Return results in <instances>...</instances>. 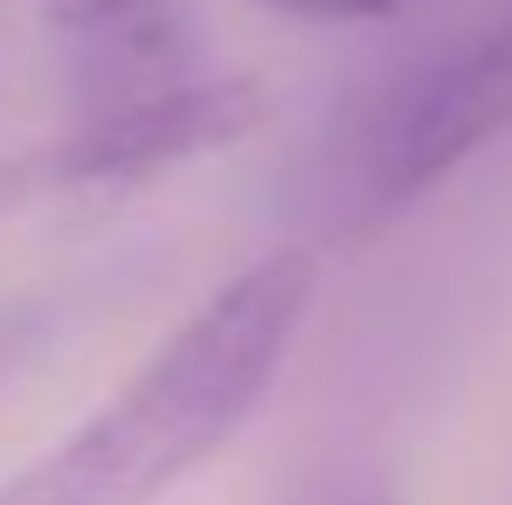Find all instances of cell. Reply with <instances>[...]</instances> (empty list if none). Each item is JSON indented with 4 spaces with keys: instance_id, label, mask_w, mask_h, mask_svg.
<instances>
[{
    "instance_id": "6",
    "label": "cell",
    "mask_w": 512,
    "mask_h": 505,
    "mask_svg": "<svg viewBox=\"0 0 512 505\" xmlns=\"http://www.w3.org/2000/svg\"><path fill=\"white\" fill-rule=\"evenodd\" d=\"M256 7L291 14V21H319V28H374V21L409 14L416 0H256Z\"/></svg>"
},
{
    "instance_id": "7",
    "label": "cell",
    "mask_w": 512,
    "mask_h": 505,
    "mask_svg": "<svg viewBox=\"0 0 512 505\" xmlns=\"http://www.w3.org/2000/svg\"><path fill=\"white\" fill-rule=\"evenodd\" d=\"M319 505H395L381 485H360V492H333V499H319Z\"/></svg>"
},
{
    "instance_id": "3",
    "label": "cell",
    "mask_w": 512,
    "mask_h": 505,
    "mask_svg": "<svg viewBox=\"0 0 512 505\" xmlns=\"http://www.w3.org/2000/svg\"><path fill=\"white\" fill-rule=\"evenodd\" d=\"M263 111H270V90L256 77H180L125 104H97L42 160V173L49 187H132L250 139Z\"/></svg>"
},
{
    "instance_id": "4",
    "label": "cell",
    "mask_w": 512,
    "mask_h": 505,
    "mask_svg": "<svg viewBox=\"0 0 512 505\" xmlns=\"http://www.w3.org/2000/svg\"><path fill=\"white\" fill-rule=\"evenodd\" d=\"M42 28L97 111L180 84L201 49V0H42Z\"/></svg>"
},
{
    "instance_id": "5",
    "label": "cell",
    "mask_w": 512,
    "mask_h": 505,
    "mask_svg": "<svg viewBox=\"0 0 512 505\" xmlns=\"http://www.w3.org/2000/svg\"><path fill=\"white\" fill-rule=\"evenodd\" d=\"M97 305V284H35L21 298H0V395L21 388L56 346L77 333Z\"/></svg>"
},
{
    "instance_id": "1",
    "label": "cell",
    "mask_w": 512,
    "mask_h": 505,
    "mask_svg": "<svg viewBox=\"0 0 512 505\" xmlns=\"http://www.w3.org/2000/svg\"><path fill=\"white\" fill-rule=\"evenodd\" d=\"M319 250L284 243L208 291L153 360L56 450L0 478V505H153L201 471L270 395L312 319Z\"/></svg>"
},
{
    "instance_id": "2",
    "label": "cell",
    "mask_w": 512,
    "mask_h": 505,
    "mask_svg": "<svg viewBox=\"0 0 512 505\" xmlns=\"http://www.w3.org/2000/svg\"><path fill=\"white\" fill-rule=\"evenodd\" d=\"M512 132V21L450 49L416 77L388 90L353 146V187L367 194V215H395L436 180L485 153Z\"/></svg>"
},
{
    "instance_id": "8",
    "label": "cell",
    "mask_w": 512,
    "mask_h": 505,
    "mask_svg": "<svg viewBox=\"0 0 512 505\" xmlns=\"http://www.w3.org/2000/svg\"><path fill=\"white\" fill-rule=\"evenodd\" d=\"M21 187H28V173H21V167H14V173L0 167V215H7V208L21 201Z\"/></svg>"
}]
</instances>
